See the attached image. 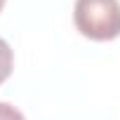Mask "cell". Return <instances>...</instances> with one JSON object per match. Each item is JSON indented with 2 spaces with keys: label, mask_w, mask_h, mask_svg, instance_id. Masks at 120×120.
<instances>
[{
  "label": "cell",
  "mask_w": 120,
  "mask_h": 120,
  "mask_svg": "<svg viewBox=\"0 0 120 120\" xmlns=\"http://www.w3.org/2000/svg\"><path fill=\"white\" fill-rule=\"evenodd\" d=\"M73 24L80 35L104 42L120 35V0H75Z\"/></svg>",
  "instance_id": "1"
},
{
  "label": "cell",
  "mask_w": 120,
  "mask_h": 120,
  "mask_svg": "<svg viewBox=\"0 0 120 120\" xmlns=\"http://www.w3.org/2000/svg\"><path fill=\"white\" fill-rule=\"evenodd\" d=\"M12 66H14V54H12V47L7 45V40L0 38V85H3L10 73H12Z\"/></svg>",
  "instance_id": "2"
},
{
  "label": "cell",
  "mask_w": 120,
  "mask_h": 120,
  "mask_svg": "<svg viewBox=\"0 0 120 120\" xmlns=\"http://www.w3.org/2000/svg\"><path fill=\"white\" fill-rule=\"evenodd\" d=\"M0 120H26V118L17 106H12L7 101H0Z\"/></svg>",
  "instance_id": "3"
},
{
  "label": "cell",
  "mask_w": 120,
  "mask_h": 120,
  "mask_svg": "<svg viewBox=\"0 0 120 120\" xmlns=\"http://www.w3.org/2000/svg\"><path fill=\"white\" fill-rule=\"evenodd\" d=\"M5 3H7V0H0V12H3V7H5Z\"/></svg>",
  "instance_id": "4"
}]
</instances>
